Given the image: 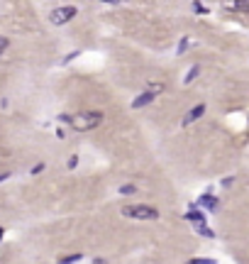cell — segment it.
<instances>
[{
  "instance_id": "cell-17",
  "label": "cell",
  "mask_w": 249,
  "mask_h": 264,
  "mask_svg": "<svg viewBox=\"0 0 249 264\" xmlns=\"http://www.w3.org/2000/svg\"><path fill=\"white\" fill-rule=\"evenodd\" d=\"M39 171H44V164H37V167H32V171H30V174H35V176H37Z\"/></svg>"
},
{
  "instance_id": "cell-3",
  "label": "cell",
  "mask_w": 249,
  "mask_h": 264,
  "mask_svg": "<svg viewBox=\"0 0 249 264\" xmlns=\"http://www.w3.org/2000/svg\"><path fill=\"white\" fill-rule=\"evenodd\" d=\"M76 15H78V10L74 5H61V8H54L49 13V22L52 25H66V22H71Z\"/></svg>"
},
{
  "instance_id": "cell-4",
  "label": "cell",
  "mask_w": 249,
  "mask_h": 264,
  "mask_svg": "<svg viewBox=\"0 0 249 264\" xmlns=\"http://www.w3.org/2000/svg\"><path fill=\"white\" fill-rule=\"evenodd\" d=\"M154 98H156V93L147 88L144 93H142V95H137V98L132 100V108H134V110H139V108H144V105H149V103H154Z\"/></svg>"
},
{
  "instance_id": "cell-11",
  "label": "cell",
  "mask_w": 249,
  "mask_h": 264,
  "mask_svg": "<svg viewBox=\"0 0 249 264\" xmlns=\"http://www.w3.org/2000/svg\"><path fill=\"white\" fill-rule=\"evenodd\" d=\"M149 91H154V93L159 95L161 91H164V83H161V81H156V83H149Z\"/></svg>"
},
{
  "instance_id": "cell-6",
  "label": "cell",
  "mask_w": 249,
  "mask_h": 264,
  "mask_svg": "<svg viewBox=\"0 0 249 264\" xmlns=\"http://www.w3.org/2000/svg\"><path fill=\"white\" fill-rule=\"evenodd\" d=\"M225 10H232V13H249V0H227V3H225Z\"/></svg>"
},
{
  "instance_id": "cell-19",
  "label": "cell",
  "mask_w": 249,
  "mask_h": 264,
  "mask_svg": "<svg viewBox=\"0 0 249 264\" xmlns=\"http://www.w3.org/2000/svg\"><path fill=\"white\" fill-rule=\"evenodd\" d=\"M74 57H78V52H71V54H66V57H64V64H69V61H71Z\"/></svg>"
},
{
  "instance_id": "cell-10",
  "label": "cell",
  "mask_w": 249,
  "mask_h": 264,
  "mask_svg": "<svg viewBox=\"0 0 249 264\" xmlns=\"http://www.w3.org/2000/svg\"><path fill=\"white\" fill-rule=\"evenodd\" d=\"M137 193V186L134 184H122L120 186V196H134Z\"/></svg>"
},
{
  "instance_id": "cell-24",
  "label": "cell",
  "mask_w": 249,
  "mask_h": 264,
  "mask_svg": "<svg viewBox=\"0 0 249 264\" xmlns=\"http://www.w3.org/2000/svg\"><path fill=\"white\" fill-rule=\"evenodd\" d=\"M0 54H3V52H0Z\"/></svg>"
},
{
  "instance_id": "cell-8",
  "label": "cell",
  "mask_w": 249,
  "mask_h": 264,
  "mask_svg": "<svg viewBox=\"0 0 249 264\" xmlns=\"http://www.w3.org/2000/svg\"><path fill=\"white\" fill-rule=\"evenodd\" d=\"M186 220H191V223H205V213H200L198 208H191L186 213Z\"/></svg>"
},
{
  "instance_id": "cell-12",
  "label": "cell",
  "mask_w": 249,
  "mask_h": 264,
  "mask_svg": "<svg viewBox=\"0 0 249 264\" xmlns=\"http://www.w3.org/2000/svg\"><path fill=\"white\" fill-rule=\"evenodd\" d=\"M198 71H200V69H198V66H193L191 71H188V76H186V78H183V81H186V83H191L193 78H195V76H198Z\"/></svg>"
},
{
  "instance_id": "cell-22",
  "label": "cell",
  "mask_w": 249,
  "mask_h": 264,
  "mask_svg": "<svg viewBox=\"0 0 249 264\" xmlns=\"http://www.w3.org/2000/svg\"><path fill=\"white\" fill-rule=\"evenodd\" d=\"M8 176H10V174H0V181H5V179H8Z\"/></svg>"
},
{
  "instance_id": "cell-14",
  "label": "cell",
  "mask_w": 249,
  "mask_h": 264,
  "mask_svg": "<svg viewBox=\"0 0 249 264\" xmlns=\"http://www.w3.org/2000/svg\"><path fill=\"white\" fill-rule=\"evenodd\" d=\"M8 47H10V39H8V37H3V35H0V52H5Z\"/></svg>"
},
{
  "instance_id": "cell-16",
  "label": "cell",
  "mask_w": 249,
  "mask_h": 264,
  "mask_svg": "<svg viewBox=\"0 0 249 264\" xmlns=\"http://www.w3.org/2000/svg\"><path fill=\"white\" fill-rule=\"evenodd\" d=\"M66 167H69V169H76V167H78V157H71V159H69V164H66Z\"/></svg>"
},
{
  "instance_id": "cell-21",
  "label": "cell",
  "mask_w": 249,
  "mask_h": 264,
  "mask_svg": "<svg viewBox=\"0 0 249 264\" xmlns=\"http://www.w3.org/2000/svg\"><path fill=\"white\" fill-rule=\"evenodd\" d=\"M103 3H108V5H117L120 0H103Z\"/></svg>"
},
{
  "instance_id": "cell-1",
  "label": "cell",
  "mask_w": 249,
  "mask_h": 264,
  "mask_svg": "<svg viewBox=\"0 0 249 264\" xmlns=\"http://www.w3.org/2000/svg\"><path fill=\"white\" fill-rule=\"evenodd\" d=\"M103 117H105L103 110H81L76 115H69V125L76 132H91L103 122Z\"/></svg>"
},
{
  "instance_id": "cell-13",
  "label": "cell",
  "mask_w": 249,
  "mask_h": 264,
  "mask_svg": "<svg viewBox=\"0 0 249 264\" xmlns=\"http://www.w3.org/2000/svg\"><path fill=\"white\" fill-rule=\"evenodd\" d=\"M186 49H188V37H183V39H181V44H178V54H183Z\"/></svg>"
},
{
  "instance_id": "cell-23",
  "label": "cell",
  "mask_w": 249,
  "mask_h": 264,
  "mask_svg": "<svg viewBox=\"0 0 249 264\" xmlns=\"http://www.w3.org/2000/svg\"><path fill=\"white\" fill-rule=\"evenodd\" d=\"M0 240H3V227H0Z\"/></svg>"
},
{
  "instance_id": "cell-9",
  "label": "cell",
  "mask_w": 249,
  "mask_h": 264,
  "mask_svg": "<svg viewBox=\"0 0 249 264\" xmlns=\"http://www.w3.org/2000/svg\"><path fill=\"white\" fill-rule=\"evenodd\" d=\"M195 230H198L203 237H215V232H212V230L205 225V223H195Z\"/></svg>"
},
{
  "instance_id": "cell-20",
  "label": "cell",
  "mask_w": 249,
  "mask_h": 264,
  "mask_svg": "<svg viewBox=\"0 0 249 264\" xmlns=\"http://www.w3.org/2000/svg\"><path fill=\"white\" fill-rule=\"evenodd\" d=\"M193 264H212V259H193Z\"/></svg>"
},
{
  "instance_id": "cell-15",
  "label": "cell",
  "mask_w": 249,
  "mask_h": 264,
  "mask_svg": "<svg viewBox=\"0 0 249 264\" xmlns=\"http://www.w3.org/2000/svg\"><path fill=\"white\" fill-rule=\"evenodd\" d=\"M81 259H83V257H81V254H74V257H64V259H61V262H81Z\"/></svg>"
},
{
  "instance_id": "cell-7",
  "label": "cell",
  "mask_w": 249,
  "mask_h": 264,
  "mask_svg": "<svg viewBox=\"0 0 249 264\" xmlns=\"http://www.w3.org/2000/svg\"><path fill=\"white\" fill-rule=\"evenodd\" d=\"M198 206L208 208V210H215V208H217V198H215V196H210V193H205V196H200Z\"/></svg>"
},
{
  "instance_id": "cell-18",
  "label": "cell",
  "mask_w": 249,
  "mask_h": 264,
  "mask_svg": "<svg viewBox=\"0 0 249 264\" xmlns=\"http://www.w3.org/2000/svg\"><path fill=\"white\" fill-rule=\"evenodd\" d=\"M193 8H195V13H208V10H205L200 3H193Z\"/></svg>"
},
{
  "instance_id": "cell-5",
  "label": "cell",
  "mask_w": 249,
  "mask_h": 264,
  "mask_svg": "<svg viewBox=\"0 0 249 264\" xmlns=\"http://www.w3.org/2000/svg\"><path fill=\"white\" fill-rule=\"evenodd\" d=\"M203 113H205V103H198L195 108H191L188 110V115L183 117V125H191V122H195L198 117H203Z\"/></svg>"
},
{
  "instance_id": "cell-2",
  "label": "cell",
  "mask_w": 249,
  "mask_h": 264,
  "mask_svg": "<svg viewBox=\"0 0 249 264\" xmlns=\"http://www.w3.org/2000/svg\"><path fill=\"white\" fill-rule=\"evenodd\" d=\"M122 215L125 218H134V220H156L159 210L147 203H134V206H122Z\"/></svg>"
}]
</instances>
